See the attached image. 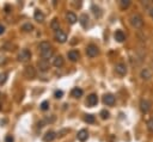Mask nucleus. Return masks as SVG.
I'll return each instance as SVG.
<instances>
[{
    "label": "nucleus",
    "instance_id": "obj_1",
    "mask_svg": "<svg viewBox=\"0 0 153 142\" xmlns=\"http://www.w3.org/2000/svg\"><path fill=\"white\" fill-rule=\"evenodd\" d=\"M129 21H130V24H131L135 29H141V27L143 26V19H142V17H141L139 13L131 14L130 18H129Z\"/></svg>",
    "mask_w": 153,
    "mask_h": 142
},
{
    "label": "nucleus",
    "instance_id": "obj_2",
    "mask_svg": "<svg viewBox=\"0 0 153 142\" xmlns=\"http://www.w3.org/2000/svg\"><path fill=\"white\" fill-rule=\"evenodd\" d=\"M98 53H99L98 47L94 45V44H90V45L86 48V54H87V56H90V57H94V56H97Z\"/></svg>",
    "mask_w": 153,
    "mask_h": 142
},
{
    "label": "nucleus",
    "instance_id": "obj_3",
    "mask_svg": "<svg viewBox=\"0 0 153 142\" xmlns=\"http://www.w3.org/2000/svg\"><path fill=\"white\" fill-rule=\"evenodd\" d=\"M30 57H31V53H30L27 49H23V50H20V53L18 54V60H19L20 62H25V61L30 60Z\"/></svg>",
    "mask_w": 153,
    "mask_h": 142
},
{
    "label": "nucleus",
    "instance_id": "obj_4",
    "mask_svg": "<svg viewBox=\"0 0 153 142\" xmlns=\"http://www.w3.org/2000/svg\"><path fill=\"white\" fill-rule=\"evenodd\" d=\"M37 66H38V68H39L42 72H45V70H48V69L50 68V62H49L48 60L42 58V60H39V61L37 62Z\"/></svg>",
    "mask_w": 153,
    "mask_h": 142
},
{
    "label": "nucleus",
    "instance_id": "obj_5",
    "mask_svg": "<svg viewBox=\"0 0 153 142\" xmlns=\"http://www.w3.org/2000/svg\"><path fill=\"white\" fill-rule=\"evenodd\" d=\"M115 70H116V73H117L118 75H121V76H123V75L127 74V67H126L124 63H117V64L115 66Z\"/></svg>",
    "mask_w": 153,
    "mask_h": 142
},
{
    "label": "nucleus",
    "instance_id": "obj_6",
    "mask_svg": "<svg viewBox=\"0 0 153 142\" xmlns=\"http://www.w3.org/2000/svg\"><path fill=\"white\" fill-rule=\"evenodd\" d=\"M55 39H56L57 42H60V43H65L66 39H67V35H66L63 31L57 30V31H55Z\"/></svg>",
    "mask_w": 153,
    "mask_h": 142
},
{
    "label": "nucleus",
    "instance_id": "obj_7",
    "mask_svg": "<svg viewBox=\"0 0 153 142\" xmlns=\"http://www.w3.org/2000/svg\"><path fill=\"white\" fill-rule=\"evenodd\" d=\"M149 109H151V101L147 100V99H142L140 101V110L146 113V112L149 111Z\"/></svg>",
    "mask_w": 153,
    "mask_h": 142
},
{
    "label": "nucleus",
    "instance_id": "obj_8",
    "mask_svg": "<svg viewBox=\"0 0 153 142\" xmlns=\"http://www.w3.org/2000/svg\"><path fill=\"white\" fill-rule=\"evenodd\" d=\"M24 74H25V76H26V78H29V79H33V78H35V75H36V72H35L33 67L27 66V67H25Z\"/></svg>",
    "mask_w": 153,
    "mask_h": 142
},
{
    "label": "nucleus",
    "instance_id": "obj_9",
    "mask_svg": "<svg viewBox=\"0 0 153 142\" xmlns=\"http://www.w3.org/2000/svg\"><path fill=\"white\" fill-rule=\"evenodd\" d=\"M97 103H98V97H97V94H94V93H92V94H90L88 97H87V105L88 106H94V105H97Z\"/></svg>",
    "mask_w": 153,
    "mask_h": 142
},
{
    "label": "nucleus",
    "instance_id": "obj_10",
    "mask_svg": "<svg viewBox=\"0 0 153 142\" xmlns=\"http://www.w3.org/2000/svg\"><path fill=\"white\" fill-rule=\"evenodd\" d=\"M140 76L143 79V80H149L152 78V70L149 68H143L140 73Z\"/></svg>",
    "mask_w": 153,
    "mask_h": 142
},
{
    "label": "nucleus",
    "instance_id": "obj_11",
    "mask_svg": "<svg viewBox=\"0 0 153 142\" xmlns=\"http://www.w3.org/2000/svg\"><path fill=\"white\" fill-rule=\"evenodd\" d=\"M103 101H104V104L111 106V105L115 104V97H114L112 94H110V93H109V94H105V95L103 97Z\"/></svg>",
    "mask_w": 153,
    "mask_h": 142
},
{
    "label": "nucleus",
    "instance_id": "obj_12",
    "mask_svg": "<svg viewBox=\"0 0 153 142\" xmlns=\"http://www.w3.org/2000/svg\"><path fill=\"white\" fill-rule=\"evenodd\" d=\"M76 137H78V140H79V141H81V142L86 141V140H87V137H88V132H87V130H85V129H81V130L78 132Z\"/></svg>",
    "mask_w": 153,
    "mask_h": 142
},
{
    "label": "nucleus",
    "instance_id": "obj_13",
    "mask_svg": "<svg viewBox=\"0 0 153 142\" xmlns=\"http://www.w3.org/2000/svg\"><path fill=\"white\" fill-rule=\"evenodd\" d=\"M66 19H67V21H68L69 24H74V23H76V20H78L75 13H73V12H67V13H66Z\"/></svg>",
    "mask_w": 153,
    "mask_h": 142
},
{
    "label": "nucleus",
    "instance_id": "obj_14",
    "mask_svg": "<svg viewBox=\"0 0 153 142\" xmlns=\"http://www.w3.org/2000/svg\"><path fill=\"white\" fill-rule=\"evenodd\" d=\"M114 37H115V39L117 41V42H123L124 39H126V35L123 33V31H121V30H117L116 32H115V35H114Z\"/></svg>",
    "mask_w": 153,
    "mask_h": 142
},
{
    "label": "nucleus",
    "instance_id": "obj_15",
    "mask_svg": "<svg viewBox=\"0 0 153 142\" xmlns=\"http://www.w3.org/2000/svg\"><path fill=\"white\" fill-rule=\"evenodd\" d=\"M55 136H56V135H55L54 131H47L45 135L43 136V141H44V142H51V141L55 138Z\"/></svg>",
    "mask_w": 153,
    "mask_h": 142
},
{
    "label": "nucleus",
    "instance_id": "obj_16",
    "mask_svg": "<svg viewBox=\"0 0 153 142\" xmlns=\"http://www.w3.org/2000/svg\"><path fill=\"white\" fill-rule=\"evenodd\" d=\"M68 58H69L71 61H73V62L78 61V60H79V53H78L76 50H71V51H68Z\"/></svg>",
    "mask_w": 153,
    "mask_h": 142
},
{
    "label": "nucleus",
    "instance_id": "obj_17",
    "mask_svg": "<svg viewBox=\"0 0 153 142\" xmlns=\"http://www.w3.org/2000/svg\"><path fill=\"white\" fill-rule=\"evenodd\" d=\"M33 17H35V19H36L37 21H39V23H42V21L44 20V14H43L39 10H36V11H35Z\"/></svg>",
    "mask_w": 153,
    "mask_h": 142
},
{
    "label": "nucleus",
    "instance_id": "obj_18",
    "mask_svg": "<svg viewBox=\"0 0 153 142\" xmlns=\"http://www.w3.org/2000/svg\"><path fill=\"white\" fill-rule=\"evenodd\" d=\"M41 55H42V57H43L44 60H48V58H50V57L53 56V49L50 48V49L43 50V51H41Z\"/></svg>",
    "mask_w": 153,
    "mask_h": 142
},
{
    "label": "nucleus",
    "instance_id": "obj_19",
    "mask_svg": "<svg viewBox=\"0 0 153 142\" xmlns=\"http://www.w3.org/2000/svg\"><path fill=\"white\" fill-rule=\"evenodd\" d=\"M71 94H72V97H74V98H80V97L82 95V89L79 88V87H75V88L72 89Z\"/></svg>",
    "mask_w": 153,
    "mask_h": 142
},
{
    "label": "nucleus",
    "instance_id": "obj_20",
    "mask_svg": "<svg viewBox=\"0 0 153 142\" xmlns=\"http://www.w3.org/2000/svg\"><path fill=\"white\" fill-rule=\"evenodd\" d=\"M53 64H54L55 67L60 68V67L63 64V58H62V56H56V57L54 58V62H53Z\"/></svg>",
    "mask_w": 153,
    "mask_h": 142
},
{
    "label": "nucleus",
    "instance_id": "obj_21",
    "mask_svg": "<svg viewBox=\"0 0 153 142\" xmlns=\"http://www.w3.org/2000/svg\"><path fill=\"white\" fill-rule=\"evenodd\" d=\"M79 21H80V24L85 27V26L87 25V23H88V17H87V14H85V13H84V14H81V16H80V18H79Z\"/></svg>",
    "mask_w": 153,
    "mask_h": 142
},
{
    "label": "nucleus",
    "instance_id": "obj_22",
    "mask_svg": "<svg viewBox=\"0 0 153 142\" xmlns=\"http://www.w3.org/2000/svg\"><path fill=\"white\" fill-rule=\"evenodd\" d=\"M51 45L49 44V42H41L39 43V50L43 51V50H47V49H50Z\"/></svg>",
    "mask_w": 153,
    "mask_h": 142
},
{
    "label": "nucleus",
    "instance_id": "obj_23",
    "mask_svg": "<svg viewBox=\"0 0 153 142\" xmlns=\"http://www.w3.org/2000/svg\"><path fill=\"white\" fill-rule=\"evenodd\" d=\"M50 26H51V29H53V30H55V31L60 30V29H59V27H60V25H59V20H57L56 18H54V19H53V21H51V25H50Z\"/></svg>",
    "mask_w": 153,
    "mask_h": 142
},
{
    "label": "nucleus",
    "instance_id": "obj_24",
    "mask_svg": "<svg viewBox=\"0 0 153 142\" xmlns=\"http://www.w3.org/2000/svg\"><path fill=\"white\" fill-rule=\"evenodd\" d=\"M130 5V1L129 0H120V6L121 8H128Z\"/></svg>",
    "mask_w": 153,
    "mask_h": 142
},
{
    "label": "nucleus",
    "instance_id": "obj_25",
    "mask_svg": "<svg viewBox=\"0 0 153 142\" xmlns=\"http://www.w3.org/2000/svg\"><path fill=\"white\" fill-rule=\"evenodd\" d=\"M33 29V26H32V24H30V23H26V24H24L23 26H22V30H24V31H31Z\"/></svg>",
    "mask_w": 153,
    "mask_h": 142
},
{
    "label": "nucleus",
    "instance_id": "obj_26",
    "mask_svg": "<svg viewBox=\"0 0 153 142\" xmlns=\"http://www.w3.org/2000/svg\"><path fill=\"white\" fill-rule=\"evenodd\" d=\"M84 119H85V122H87V123H94V116H93V115H86Z\"/></svg>",
    "mask_w": 153,
    "mask_h": 142
},
{
    "label": "nucleus",
    "instance_id": "obj_27",
    "mask_svg": "<svg viewBox=\"0 0 153 142\" xmlns=\"http://www.w3.org/2000/svg\"><path fill=\"white\" fill-rule=\"evenodd\" d=\"M48 107H49V103H48L47 100H44V101H42V104H41V110H43V111H45V110H48Z\"/></svg>",
    "mask_w": 153,
    "mask_h": 142
},
{
    "label": "nucleus",
    "instance_id": "obj_28",
    "mask_svg": "<svg viewBox=\"0 0 153 142\" xmlns=\"http://www.w3.org/2000/svg\"><path fill=\"white\" fill-rule=\"evenodd\" d=\"M6 78H7V74H6V73H1V74H0V85L5 84Z\"/></svg>",
    "mask_w": 153,
    "mask_h": 142
},
{
    "label": "nucleus",
    "instance_id": "obj_29",
    "mask_svg": "<svg viewBox=\"0 0 153 142\" xmlns=\"http://www.w3.org/2000/svg\"><path fill=\"white\" fill-rule=\"evenodd\" d=\"M109 111H106V110H103L102 112H100V116H102V118L103 119H106V118H109Z\"/></svg>",
    "mask_w": 153,
    "mask_h": 142
},
{
    "label": "nucleus",
    "instance_id": "obj_30",
    "mask_svg": "<svg viewBox=\"0 0 153 142\" xmlns=\"http://www.w3.org/2000/svg\"><path fill=\"white\" fill-rule=\"evenodd\" d=\"M62 95H63V92H62V91H56V92H55V98L60 99Z\"/></svg>",
    "mask_w": 153,
    "mask_h": 142
},
{
    "label": "nucleus",
    "instance_id": "obj_31",
    "mask_svg": "<svg viewBox=\"0 0 153 142\" xmlns=\"http://www.w3.org/2000/svg\"><path fill=\"white\" fill-rule=\"evenodd\" d=\"M13 140H14V138H13L12 135H7L6 138H5V142H13Z\"/></svg>",
    "mask_w": 153,
    "mask_h": 142
},
{
    "label": "nucleus",
    "instance_id": "obj_32",
    "mask_svg": "<svg viewBox=\"0 0 153 142\" xmlns=\"http://www.w3.org/2000/svg\"><path fill=\"white\" fill-rule=\"evenodd\" d=\"M147 125H148V129L149 130H153V119H149L147 122Z\"/></svg>",
    "mask_w": 153,
    "mask_h": 142
},
{
    "label": "nucleus",
    "instance_id": "obj_33",
    "mask_svg": "<svg viewBox=\"0 0 153 142\" xmlns=\"http://www.w3.org/2000/svg\"><path fill=\"white\" fill-rule=\"evenodd\" d=\"M148 12H149V16H151V18L153 19V7H152V8H149V11H148Z\"/></svg>",
    "mask_w": 153,
    "mask_h": 142
},
{
    "label": "nucleus",
    "instance_id": "obj_34",
    "mask_svg": "<svg viewBox=\"0 0 153 142\" xmlns=\"http://www.w3.org/2000/svg\"><path fill=\"white\" fill-rule=\"evenodd\" d=\"M4 30H5V29H4V26H2V25H0V35H1V33H4Z\"/></svg>",
    "mask_w": 153,
    "mask_h": 142
},
{
    "label": "nucleus",
    "instance_id": "obj_35",
    "mask_svg": "<svg viewBox=\"0 0 153 142\" xmlns=\"http://www.w3.org/2000/svg\"><path fill=\"white\" fill-rule=\"evenodd\" d=\"M0 110H1V106H0Z\"/></svg>",
    "mask_w": 153,
    "mask_h": 142
}]
</instances>
